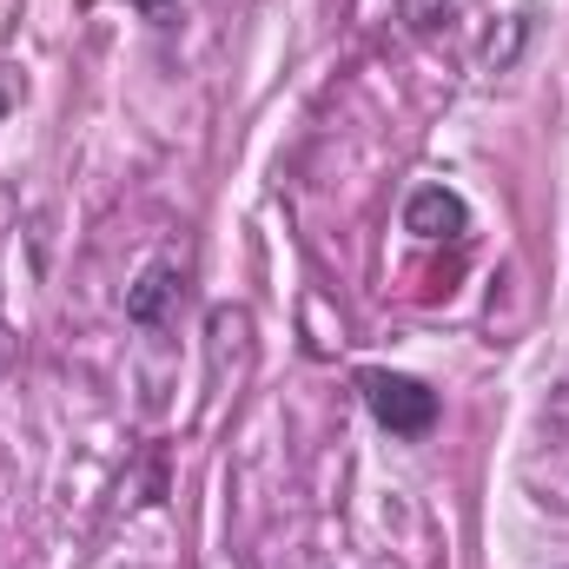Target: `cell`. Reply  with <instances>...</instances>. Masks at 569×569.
Masks as SVG:
<instances>
[{
	"label": "cell",
	"instance_id": "obj_1",
	"mask_svg": "<svg viewBox=\"0 0 569 569\" xmlns=\"http://www.w3.org/2000/svg\"><path fill=\"white\" fill-rule=\"evenodd\" d=\"M358 391H365L371 418L391 430V437H425V430L437 425V391H430L425 378H405V371H365Z\"/></svg>",
	"mask_w": 569,
	"mask_h": 569
},
{
	"label": "cell",
	"instance_id": "obj_2",
	"mask_svg": "<svg viewBox=\"0 0 569 569\" xmlns=\"http://www.w3.org/2000/svg\"><path fill=\"white\" fill-rule=\"evenodd\" d=\"M470 226V206L450 192V186H418L405 199V232L411 239H457Z\"/></svg>",
	"mask_w": 569,
	"mask_h": 569
},
{
	"label": "cell",
	"instance_id": "obj_3",
	"mask_svg": "<svg viewBox=\"0 0 569 569\" xmlns=\"http://www.w3.org/2000/svg\"><path fill=\"white\" fill-rule=\"evenodd\" d=\"M172 298H179V272H172V266L159 259V266H146L140 279L127 284V318L152 331V325H166V311H172Z\"/></svg>",
	"mask_w": 569,
	"mask_h": 569
},
{
	"label": "cell",
	"instance_id": "obj_4",
	"mask_svg": "<svg viewBox=\"0 0 569 569\" xmlns=\"http://www.w3.org/2000/svg\"><path fill=\"white\" fill-rule=\"evenodd\" d=\"M13 113V87H7V73H0V120Z\"/></svg>",
	"mask_w": 569,
	"mask_h": 569
},
{
	"label": "cell",
	"instance_id": "obj_5",
	"mask_svg": "<svg viewBox=\"0 0 569 569\" xmlns=\"http://www.w3.org/2000/svg\"><path fill=\"white\" fill-rule=\"evenodd\" d=\"M133 7H140V13H166V7H172V0H133Z\"/></svg>",
	"mask_w": 569,
	"mask_h": 569
}]
</instances>
